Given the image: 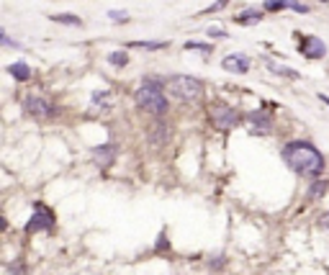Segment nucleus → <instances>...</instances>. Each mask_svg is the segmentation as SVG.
Returning <instances> with one entry per match:
<instances>
[{
	"label": "nucleus",
	"instance_id": "1",
	"mask_svg": "<svg viewBox=\"0 0 329 275\" xmlns=\"http://www.w3.org/2000/svg\"><path fill=\"white\" fill-rule=\"evenodd\" d=\"M283 160L288 167L301 175H319L324 170V157L309 142H288L283 147Z\"/></svg>",
	"mask_w": 329,
	"mask_h": 275
},
{
	"label": "nucleus",
	"instance_id": "2",
	"mask_svg": "<svg viewBox=\"0 0 329 275\" xmlns=\"http://www.w3.org/2000/svg\"><path fill=\"white\" fill-rule=\"evenodd\" d=\"M134 100L142 111L147 113H154V116H164L170 108L168 98H164V93L159 88H152V85H142L137 93H134Z\"/></svg>",
	"mask_w": 329,
	"mask_h": 275
},
{
	"label": "nucleus",
	"instance_id": "3",
	"mask_svg": "<svg viewBox=\"0 0 329 275\" xmlns=\"http://www.w3.org/2000/svg\"><path fill=\"white\" fill-rule=\"evenodd\" d=\"M168 88L178 100H185V103H193L203 95V85L190 75H173L168 80Z\"/></svg>",
	"mask_w": 329,
	"mask_h": 275
},
{
	"label": "nucleus",
	"instance_id": "4",
	"mask_svg": "<svg viewBox=\"0 0 329 275\" xmlns=\"http://www.w3.org/2000/svg\"><path fill=\"white\" fill-rule=\"evenodd\" d=\"M209 119H211L214 129H219V131H229V129H234V126L239 124V113H237L232 106H221V103H216V106H211V111H209Z\"/></svg>",
	"mask_w": 329,
	"mask_h": 275
},
{
	"label": "nucleus",
	"instance_id": "5",
	"mask_svg": "<svg viewBox=\"0 0 329 275\" xmlns=\"http://www.w3.org/2000/svg\"><path fill=\"white\" fill-rule=\"evenodd\" d=\"M52 229H54V216H52V211H49L47 206L36 203V206H34V216H31V221L26 224V231L34 234V231H52Z\"/></svg>",
	"mask_w": 329,
	"mask_h": 275
},
{
	"label": "nucleus",
	"instance_id": "6",
	"mask_svg": "<svg viewBox=\"0 0 329 275\" xmlns=\"http://www.w3.org/2000/svg\"><path fill=\"white\" fill-rule=\"evenodd\" d=\"M93 160H95V165L98 167H111L113 165V160H116V147L113 144H101V147H95L93 149Z\"/></svg>",
	"mask_w": 329,
	"mask_h": 275
},
{
	"label": "nucleus",
	"instance_id": "7",
	"mask_svg": "<svg viewBox=\"0 0 329 275\" xmlns=\"http://www.w3.org/2000/svg\"><path fill=\"white\" fill-rule=\"evenodd\" d=\"M170 126L164 124L162 119H157L152 126H149V131H147V136H149V144L152 147H162L164 142H168V136H170V131H168Z\"/></svg>",
	"mask_w": 329,
	"mask_h": 275
},
{
	"label": "nucleus",
	"instance_id": "8",
	"mask_svg": "<svg viewBox=\"0 0 329 275\" xmlns=\"http://www.w3.org/2000/svg\"><path fill=\"white\" fill-rule=\"evenodd\" d=\"M221 67H224L226 72H234V75H244L247 70H250V59H247L244 54H229V57H224Z\"/></svg>",
	"mask_w": 329,
	"mask_h": 275
},
{
	"label": "nucleus",
	"instance_id": "9",
	"mask_svg": "<svg viewBox=\"0 0 329 275\" xmlns=\"http://www.w3.org/2000/svg\"><path fill=\"white\" fill-rule=\"evenodd\" d=\"M247 121L252 124V131L255 134H268L270 131V113L268 111H252L250 116H247Z\"/></svg>",
	"mask_w": 329,
	"mask_h": 275
},
{
	"label": "nucleus",
	"instance_id": "10",
	"mask_svg": "<svg viewBox=\"0 0 329 275\" xmlns=\"http://www.w3.org/2000/svg\"><path fill=\"white\" fill-rule=\"evenodd\" d=\"M26 111H28L31 116L44 119V116L52 113V106H49V100H44L41 95H31V98H26Z\"/></svg>",
	"mask_w": 329,
	"mask_h": 275
},
{
	"label": "nucleus",
	"instance_id": "11",
	"mask_svg": "<svg viewBox=\"0 0 329 275\" xmlns=\"http://www.w3.org/2000/svg\"><path fill=\"white\" fill-rule=\"evenodd\" d=\"M304 54H306L309 59H321V57L326 54V49H324V44H321V39L309 36L306 42H304Z\"/></svg>",
	"mask_w": 329,
	"mask_h": 275
},
{
	"label": "nucleus",
	"instance_id": "12",
	"mask_svg": "<svg viewBox=\"0 0 329 275\" xmlns=\"http://www.w3.org/2000/svg\"><path fill=\"white\" fill-rule=\"evenodd\" d=\"M8 72L16 77V80H28V77H31V70H28L26 62H13V64L8 67Z\"/></svg>",
	"mask_w": 329,
	"mask_h": 275
},
{
	"label": "nucleus",
	"instance_id": "13",
	"mask_svg": "<svg viewBox=\"0 0 329 275\" xmlns=\"http://www.w3.org/2000/svg\"><path fill=\"white\" fill-rule=\"evenodd\" d=\"M126 47H134V49H149V52H154V49H164V47H168V42H131V44H126Z\"/></svg>",
	"mask_w": 329,
	"mask_h": 275
},
{
	"label": "nucleus",
	"instance_id": "14",
	"mask_svg": "<svg viewBox=\"0 0 329 275\" xmlns=\"http://www.w3.org/2000/svg\"><path fill=\"white\" fill-rule=\"evenodd\" d=\"M52 21L67 23V26H80V23H82V21H80L77 16H72V13H57V16H52Z\"/></svg>",
	"mask_w": 329,
	"mask_h": 275
},
{
	"label": "nucleus",
	"instance_id": "15",
	"mask_svg": "<svg viewBox=\"0 0 329 275\" xmlns=\"http://www.w3.org/2000/svg\"><path fill=\"white\" fill-rule=\"evenodd\" d=\"M260 18H262V16H260L257 11H244V13H239V16H237V21H239V23H257Z\"/></svg>",
	"mask_w": 329,
	"mask_h": 275
},
{
	"label": "nucleus",
	"instance_id": "16",
	"mask_svg": "<svg viewBox=\"0 0 329 275\" xmlns=\"http://www.w3.org/2000/svg\"><path fill=\"white\" fill-rule=\"evenodd\" d=\"M108 62L116 64V67H123V64L129 62V54H126V52H111V54H108Z\"/></svg>",
	"mask_w": 329,
	"mask_h": 275
},
{
	"label": "nucleus",
	"instance_id": "17",
	"mask_svg": "<svg viewBox=\"0 0 329 275\" xmlns=\"http://www.w3.org/2000/svg\"><path fill=\"white\" fill-rule=\"evenodd\" d=\"M326 180H316L311 188H309V195H311V198H321V195H324V190H326Z\"/></svg>",
	"mask_w": 329,
	"mask_h": 275
},
{
	"label": "nucleus",
	"instance_id": "18",
	"mask_svg": "<svg viewBox=\"0 0 329 275\" xmlns=\"http://www.w3.org/2000/svg\"><path fill=\"white\" fill-rule=\"evenodd\" d=\"M185 49H195V52H203L206 57H209V54L214 52V47H211V44H198V42H188V44H185Z\"/></svg>",
	"mask_w": 329,
	"mask_h": 275
},
{
	"label": "nucleus",
	"instance_id": "19",
	"mask_svg": "<svg viewBox=\"0 0 329 275\" xmlns=\"http://www.w3.org/2000/svg\"><path fill=\"white\" fill-rule=\"evenodd\" d=\"M288 8V0H265V11H280Z\"/></svg>",
	"mask_w": 329,
	"mask_h": 275
},
{
	"label": "nucleus",
	"instance_id": "20",
	"mask_svg": "<svg viewBox=\"0 0 329 275\" xmlns=\"http://www.w3.org/2000/svg\"><path fill=\"white\" fill-rule=\"evenodd\" d=\"M288 8L296 11V13H309V8H306V6H301L299 0H288Z\"/></svg>",
	"mask_w": 329,
	"mask_h": 275
},
{
	"label": "nucleus",
	"instance_id": "21",
	"mask_svg": "<svg viewBox=\"0 0 329 275\" xmlns=\"http://www.w3.org/2000/svg\"><path fill=\"white\" fill-rule=\"evenodd\" d=\"M224 6H226V0H216L214 6H209V8H206V11H201V16H206V13H214V11H221Z\"/></svg>",
	"mask_w": 329,
	"mask_h": 275
},
{
	"label": "nucleus",
	"instance_id": "22",
	"mask_svg": "<svg viewBox=\"0 0 329 275\" xmlns=\"http://www.w3.org/2000/svg\"><path fill=\"white\" fill-rule=\"evenodd\" d=\"M319 226H321V229H324V231H329V211H326V214H321V216H319Z\"/></svg>",
	"mask_w": 329,
	"mask_h": 275
},
{
	"label": "nucleus",
	"instance_id": "23",
	"mask_svg": "<svg viewBox=\"0 0 329 275\" xmlns=\"http://www.w3.org/2000/svg\"><path fill=\"white\" fill-rule=\"evenodd\" d=\"M111 18H113V21H129V16L121 13V11H111Z\"/></svg>",
	"mask_w": 329,
	"mask_h": 275
},
{
	"label": "nucleus",
	"instance_id": "24",
	"mask_svg": "<svg viewBox=\"0 0 329 275\" xmlns=\"http://www.w3.org/2000/svg\"><path fill=\"white\" fill-rule=\"evenodd\" d=\"M11 275H26V267L23 265H11Z\"/></svg>",
	"mask_w": 329,
	"mask_h": 275
},
{
	"label": "nucleus",
	"instance_id": "25",
	"mask_svg": "<svg viewBox=\"0 0 329 275\" xmlns=\"http://www.w3.org/2000/svg\"><path fill=\"white\" fill-rule=\"evenodd\" d=\"M221 262H224V260H221V257H216V260H211V267H221Z\"/></svg>",
	"mask_w": 329,
	"mask_h": 275
}]
</instances>
